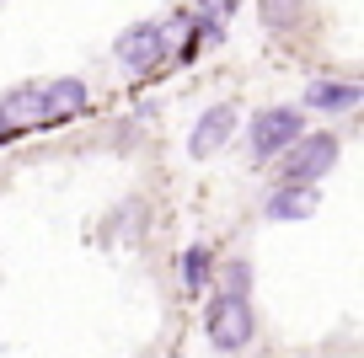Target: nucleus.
<instances>
[{
	"mask_svg": "<svg viewBox=\"0 0 364 358\" xmlns=\"http://www.w3.org/2000/svg\"><path fill=\"white\" fill-rule=\"evenodd\" d=\"M252 332H257V315H252V300H241V294H215L204 310V337L215 353H241V347L252 342Z\"/></svg>",
	"mask_w": 364,
	"mask_h": 358,
	"instance_id": "nucleus-1",
	"label": "nucleus"
},
{
	"mask_svg": "<svg viewBox=\"0 0 364 358\" xmlns=\"http://www.w3.org/2000/svg\"><path fill=\"white\" fill-rule=\"evenodd\" d=\"M300 134H306V118H300V107H262L257 118L247 124L252 161H279Z\"/></svg>",
	"mask_w": 364,
	"mask_h": 358,
	"instance_id": "nucleus-2",
	"label": "nucleus"
},
{
	"mask_svg": "<svg viewBox=\"0 0 364 358\" xmlns=\"http://www.w3.org/2000/svg\"><path fill=\"white\" fill-rule=\"evenodd\" d=\"M338 150H343L338 134H300L295 145L279 156V177L284 182H321L338 166Z\"/></svg>",
	"mask_w": 364,
	"mask_h": 358,
	"instance_id": "nucleus-3",
	"label": "nucleus"
},
{
	"mask_svg": "<svg viewBox=\"0 0 364 358\" xmlns=\"http://www.w3.org/2000/svg\"><path fill=\"white\" fill-rule=\"evenodd\" d=\"M113 59L124 65V75H150V70H161V65L171 59V54H166V27H156V22L124 27V33H118Z\"/></svg>",
	"mask_w": 364,
	"mask_h": 358,
	"instance_id": "nucleus-4",
	"label": "nucleus"
},
{
	"mask_svg": "<svg viewBox=\"0 0 364 358\" xmlns=\"http://www.w3.org/2000/svg\"><path fill=\"white\" fill-rule=\"evenodd\" d=\"M230 134H236V102H215V107L198 112L193 134H188V156H193V161L220 156V150L230 145Z\"/></svg>",
	"mask_w": 364,
	"mask_h": 358,
	"instance_id": "nucleus-5",
	"label": "nucleus"
},
{
	"mask_svg": "<svg viewBox=\"0 0 364 358\" xmlns=\"http://www.w3.org/2000/svg\"><path fill=\"white\" fill-rule=\"evenodd\" d=\"M321 203V192L311 188V182H279V188L262 198V214L268 219H311Z\"/></svg>",
	"mask_w": 364,
	"mask_h": 358,
	"instance_id": "nucleus-6",
	"label": "nucleus"
},
{
	"mask_svg": "<svg viewBox=\"0 0 364 358\" xmlns=\"http://www.w3.org/2000/svg\"><path fill=\"white\" fill-rule=\"evenodd\" d=\"M38 102H43V124L75 118V112H86V80H75V75H65V80H38Z\"/></svg>",
	"mask_w": 364,
	"mask_h": 358,
	"instance_id": "nucleus-7",
	"label": "nucleus"
},
{
	"mask_svg": "<svg viewBox=\"0 0 364 358\" xmlns=\"http://www.w3.org/2000/svg\"><path fill=\"white\" fill-rule=\"evenodd\" d=\"M306 102L311 112H348V107H359L364 102V91H359V80H338V75H321V80H311L306 86Z\"/></svg>",
	"mask_w": 364,
	"mask_h": 358,
	"instance_id": "nucleus-8",
	"label": "nucleus"
},
{
	"mask_svg": "<svg viewBox=\"0 0 364 358\" xmlns=\"http://www.w3.org/2000/svg\"><path fill=\"white\" fill-rule=\"evenodd\" d=\"M0 118L11 129H33V124H43V102H38V80L33 86H22V91H11V97L0 102Z\"/></svg>",
	"mask_w": 364,
	"mask_h": 358,
	"instance_id": "nucleus-9",
	"label": "nucleus"
},
{
	"mask_svg": "<svg viewBox=\"0 0 364 358\" xmlns=\"http://www.w3.org/2000/svg\"><path fill=\"white\" fill-rule=\"evenodd\" d=\"M177 273H182V289H204V283L215 278V251L209 246H188L182 262H177Z\"/></svg>",
	"mask_w": 364,
	"mask_h": 358,
	"instance_id": "nucleus-10",
	"label": "nucleus"
},
{
	"mask_svg": "<svg viewBox=\"0 0 364 358\" xmlns=\"http://www.w3.org/2000/svg\"><path fill=\"white\" fill-rule=\"evenodd\" d=\"M220 294H241V300H252V262H230V268H220Z\"/></svg>",
	"mask_w": 364,
	"mask_h": 358,
	"instance_id": "nucleus-11",
	"label": "nucleus"
},
{
	"mask_svg": "<svg viewBox=\"0 0 364 358\" xmlns=\"http://www.w3.org/2000/svg\"><path fill=\"white\" fill-rule=\"evenodd\" d=\"M262 22L279 33V27H295L300 22V0H262Z\"/></svg>",
	"mask_w": 364,
	"mask_h": 358,
	"instance_id": "nucleus-12",
	"label": "nucleus"
},
{
	"mask_svg": "<svg viewBox=\"0 0 364 358\" xmlns=\"http://www.w3.org/2000/svg\"><path fill=\"white\" fill-rule=\"evenodd\" d=\"M236 6H241V0H198V11H204V22H209V27L230 22V16H236Z\"/></svg>",
	"mask_w": 364,
	"mask_h": 358,
	"instance_id": "nucleus-13",
	"label": "nucleus"
},
{
	"mask_svg": "<svg viewBox=\"0 0 364 358\" xmlns=\"http://www.w3.org/2000/svg\"><path fill=\"white\" fill-rule=\"evenodd\" d=\"M11 134H16V129H11V124H6V118H0V145H6V139H11Z\"/></svg>",
	"mask_w": 364,
	"mask_h": 358,
	"instance_id": "nucleus-14",
	"label": "nucleus"
}]
</instances>
